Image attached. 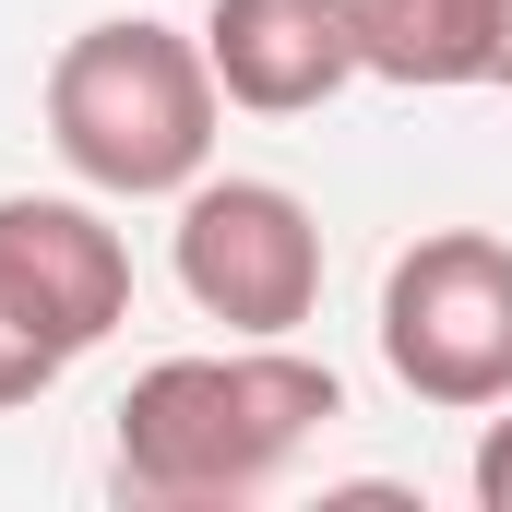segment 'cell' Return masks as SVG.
I'll use <instances>...</instances> for the list:
<instances>
[{"label":"cell","instance_id":"1","mask_svg":"<svg viewBox=\"0 0 512 512\" xmlns=\"http://www.w3.org/2000/svg\"><path fill=\"white\" fill-rule=\"evenodd\" d=\"M334 417H346V382H334L298 334H227V346H203V358L131 370L120 429H108V465H120L131 501L227 512V501H262Z\"/></svg>","mask_w":512,"mask_h":512},{"label":"cell","instance_id":"2","mask_svg":"<svg viewBox=\"0 0 512 512\" xmlns=\"http://www.w3.org/2000/svg\"><path fill=\"white\" fill-rule=\"evenodd\" d=\"M215 120H227V84L203 36L155 12H108L48 60V143L108 203H179L215 167Z\"/></svg>","mask_w":512,"mask_h":512},{"label":"cell","instance_id":"3","mask_svg":"<svg viewBox=\"0 0 512 512\" xmlns=\"http://www.w3.org/2000/svg\"><path fill=\"white\" fill-rule=\"evenodd\" d=\"M382 370L441 417L512 405V239L429 227L382 274Z\"/></svg>","mask_w":512,"mask_h":512},{"label":"cell","instance_id":"4","mask_svg":"<svg viewBox=\"0 0 512 512\" xmlns=\"http://www.w3.org/2000/svg\"><path fill=\"white\" fill-rule=\"evenodd\" d=\"M179 298L227 334H298L322 310V215L286 179H191L179 191Z\"/></svg>","mask_w":512,"mask_h":512},{"label":"cell","instance_id":"5","mask_svg":"<svg viewBox=\"0 0 512 512\" xmlns=\"http://www.w3.org/2000/svg\"><path fill=\"white\" fill-rule=\"evenodd\" d=\"M0 298L60 358H84L131 322V239L84 191H0Z\"/></svg>","mask_w":512,"mask_h":512},{"label":"cell","instance_id":"6","mask_svg":"<svg viewBox=\"0 0 512 512\" xmlns=\"http://www.w3.org/2000/svg\"><path fill=\"white\" fill-rule=\"evenodd\" d=\"M191 36H203L227 108H251V120H310L358 84V12L346 0H203Z\"/></svg>","mask_w":512,"mask_h":512},{"label":"cell","instance_id":"7","mask_svg":"<svg viewBox=\"0 0 512 512\" xmlns=\"http://www.w3.org/2000/svg\"><path fill=\"white\" fill-rule=\"evenodd\" d=\"M358 12V72L405 96H465L501 72V0H346Z\"/></svg>","mask_w":512,"mask_h":512},{"label":"cell","instance_id":"8","mask_svg":"<svg viewBox=\"0 0 512 512\" xmlns=\"http://www.w3.org/2000/svg\"><path fill=\"white\" fill-rule=\"evenodd\" d=\"M60 370H72V358H60V346H48V334H36V322L0 298V417H12V405H36Z\"/></svg>","mask_w":512,"mask_h":512},{"label":"cell","instance_id":"9","mask_svg":"<svg viewBox=\"0 0 512 512\" xmlns=\"http://www.w3.org/2000/svg\"><path fill=\"white\" fill-rule=\"evenodd\" d=\"M465 489H477V512H512V417H489V429H477V465H465Z\"/></svg>","mask_w":512,"mask_h":512},{"label":"cell","instance_id":"10","mask_svg":"<svg viewBox=\"0 0 512 512\" xmlns=\"http://www.w3.org/2000/svg\"><path fill=\"white\" fill-rule=\"evenodd\" d=\"M489 84H512V0H501V72H489Z\"/></svg>","mask_w":512,"mask_h":512}]
</instances>
